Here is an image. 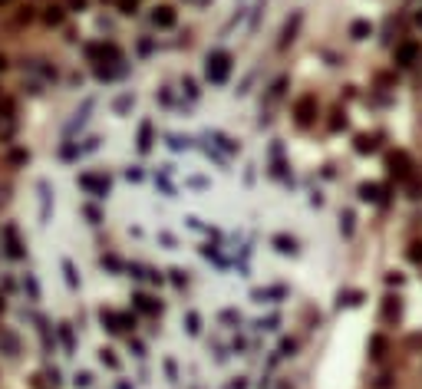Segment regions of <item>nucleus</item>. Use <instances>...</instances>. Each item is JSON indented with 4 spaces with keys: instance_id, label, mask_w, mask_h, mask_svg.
I'll use <instances>...</instances> for the list:
<instances>
[{
    "instance_id": "19",
    "label": "nucleus",
    "mask_w": 422,
    "mask_h": 389,
    "mask_svg": "<svg viewBox=\"0 0 422 389\" xmlns=\"http://www.w3.org/2000/svg\"><path fill=\"white\" fill-rule=\"evenodd\" d=\"M63 274H66L69 290H76V287H80V277H76V264H73V261H63Z\"/></svg>"
},
{
    "instance_id": "15",
    "label": "nucleus",
    "mask_w": 422,
    "mask_h": 389,
    "mask_svg": "<svg viewBox=\"0 0 422 389\" xmlns=\"http://www.w3.org/2000/svg\"><path fill=\"white\" fill-rule=\"evenodd\" d=\"M386 346H389V343H386L383 333L370 337V356H373V359H383V356H386Z\"/></svg>"
},
{
    "instance_id": "23",
    "label": "nucleus",
    "mask_w": 422,
    "mask_h": 389,
    "mask_svg": "<svg viewBox=\"0 0 422 389\" xmlns=\"http://www.w3.org/2000/svg\"><path fill=\"white\" fill-rule=\"evenodd\" d=\"M43 20H46V23H50V26H56V23H63V7H46Z\"/></svg>"
},
{
    "instance_id": "34",
    "label": "nucleus",
    "mask_w": 422,
    "mask_h": 389,
    "mask_svg": "<svg viewBox=\"0 0 422 389\" xmlns=\"http://www.w3.org/2000/svg\"><path fill=\"white\" fill-rule=\"evenodd\" d=\"M409 194H412V198H419V194H422V182H416V178H409Z\"/></svg>"
},
{
    "instance_id": "41",
    "label": "nucleus",
    "mask_w": 422,
    "mask_h": 389,
    "mask_svg": "<svg viewBox=\"0 0 422 389\" xmlns=\"http://www.w3.org/2000/svg\"><path fill=\"white\" fill-rule=\"evenodd\" d=\"M0 310H4V294H0Z\"/></svg>"
},
{
    "instance_id": "38",
    "label": "nucleus",
    "mask_w": 422,
    "mask_h": 389,
    "mask_svg": "<svg viewBox=\"0 0 422 389\" xmlns=\"http://www.w3.org/2000/svg\"><path fill=\"white\" fill-rule=\"evenodd\" d=\"M116 389H132L129 383H122V379H119V383H116Z\"/></svg>"
},
{
    "instance_id": "21",
    "label": "nucleus",
    "mask_w": 422,
    "mask_h": 389,
    "mask_svg": "<svg viewBox=\"0 0 422 389\" xmlns=\"http://www.w3.org/2000/svg\"><path fill=\"white\" fill-rule=\"evenodd\" d=\"M23 287H27V294H30V300H40V284H37V277H33V274L23 277Z\"/></svg>"
},
{
    "instance_id": "16",
    "label": "nucleus",
    "mask_w": 422,
    "mask_h": 389,
    "mask_svg": "<svg viewBox=\"0 0 422 389\" xmlns=\"http://www.w3.org/2000/svg\"><path fill=\"white\" fill-rule=\"evenodd\" d=\"M271 244L277 247L280 254H294V247H297V241H294V238H287V234H274V238H271Z\"/></svg>"
},
{
    "instance_id": "30",
    "label": "nucleus",
    "mask_w": 422,
    "mask_h": 389,
    "mask_svg": "<svg viewBox=\"0 0 422 389\" xmlns=\"http://www.w3.org/2000/svg\"><path fill=\"white\" fill-rule=\"evenodd\" d=\"M93 386V373H76V389H89Z\"/></svg>"
},
{
    "instance_id": "5",
    "label": "nucleus",
    "mask_w": 422,
    "mask_h": 389,
    "mask_svg": "<svg viewBox=\"0 0 422 389\" xmlns=\"http://www.w3.org/2000/svg\"><path fill=\"white\" fill-rule=\"evenodd\" d=\"M300 23H304V13H294V17L291 20H287V23H284V30H280V50H287V46H291L294 43V40H297V30H300Z\"/></svg>"
},
{
    "instance_id": "28",
    "label": "nucleus",
    "mask_w": 422,
    "mask_h": 389,
    "mask_svg": "<svg viewBox=\"0 0 422 389\" xmlns=\"http://www.w3.org/2000/svg\"><path fill=\"white\" fill-rule=\"evenodd\" d=\"M363 300V294H360V290H350V294H340V307H343V303H350V307H353V303H360Z\"/></svg>"
},
{
    "instance_id": "33",
    "label": "nucleus",
    "mask_w": 422,
    "mask_h": 389,
    "mask_svg": "<svg viewBox=\"0 0 422 389\" xmlns=\"http://www.w3.org/2000/svg\"><path fill=\"white\" fill-rule=\"evenodd\" d=\"M280 350H284V356H294V350H297V340H284V343H280Z\"/></svg>"
},
{
    "instance_id": "26",
    "label": "nucleus",
    "mask_w": 422,
    "mask_h": 389,
    "mask_svg": "<svg viewBox=\"0 0 422 389\" xmlns=\"http://www.w3.org/2000/svg\"><path fill=\"white\" fill-rule=\"evenodd\" d=\"M406 254H409V261H412V264H422V241H412Z\"/></svg>"
},
{
    "instance_id": "20",
    "label": "nucleus",
    "mask_w": 422,
    "mask_h": 389,
    "mask_svg": "<svg viewBox=\"0 0 422 389\" xmlns=\"http://www.w3.org/2000/svg\"><path fill=\"white\" fill-rule=\"evenodd\" d=\"M60 340H63V346H66L69 353L76 350V340H73V326H69V323H60Z\"/></svg>"
},
{
    "instance_id": "18",
    "label": "nucleus",
    "mask_w": 422,
    "mask_h": 389,
    "mask_svg": "<svg viewBox=\"0 0 422 389\" xmlns=\"http://www.w3.org/2000/svg\"><path fill=\"white\" fill-rule=\"evenodd\" d=\"M353 149L360 152V155H366V152H373V149H376V138H373V135H356Z\"/></svg>"
},
{
    "instance_id": "3",
    "label": "nucleus",
    "mask_w": 422,
    "mask_h": 389,
    "mask_svg": "<svg viewBox=\"0 0 422 389\" xmlns=\"http://www.w3.org/2000/svg\"><path fill=\"white\" fill-rule=\"evenodd\" d=\"M294 119H297V126H310V122L316 119V96H300L297 102H294Z\"/></svg>"
},
{
    "instance_id": "39",
    "label": "nucleus",
    "mask_w": 422,
    "mask_h": 389,
    "mask_svg": "<svg viewBox=\"0 0 422 389\" xmlns=\"http://www.w3.org/2000/svg\"><path fill=\"white\" fill-rule=\"evenodd\" d=\"M4 69H7V57H0V73H4Z\"/></svg>"
},
{
    "instance_id": "7",
    "label": "nucleus",
    "mask_w": 422,
    "mask_h": 389,
    "mask_svg": "<svg viewBox=\"0 0 422 389\" xmlns=\"http://www.w3.org/2000/svg\"><path fill=\"white\" fill-rule=\"evenodd\" d=\"M399 317H403V303H399V297H386L383 310H379V320H383V323H396Z\"/></svg>"
},
{
    "instance_id": "8",
    "label": "nucleus",
    "mask_w": 422,
    "mask_h": 389,
    "mask_svg": "<svg viewBox=\"0 0 422 389\" xmlns=\"http://www.w3.org/2000/svg\"><path fill=\"white\" fill-rule=\"evenodd\" d=\"M152 23L159 26V30H168V26H175V7H168V4H162L152 10Z\"/></svg>"
},
{
    "instance_id": "35",
    "label": "nucleus",
    "mask_w": 422,
    "mask_h": 389,
    "mask_svg": "<svg viewBox=\"0 0 422 389\" xmlns=\"http://www.w3.org/2000/svg\"><path fill=\"white\" fill-rule=\"evenodd\" d=\"M181 86L188 89V96H192V99H195V96H198V86H195V79H185V82H181Z\"/></svg>"
},
{
    "instance_id": "42",
    "label": "nucleus",
    "mask_w": 422,
    "mask_h": 389,
    "mask_svg": "<svg viewBox=\"0 0 422 389\" xmlns=\"http://www.w3.org/2000/svg\"><path fill=\"white\" fill-rule=\"evenodd\" d=\"M0 4H10V0H0Z\"/></svg>"
},
{
    "instance_id": "4",
    "label": "nucleus",
    "mask_w": 422,
    "mask_h": 389,
    "mask_svg": "<svg viewBox=\"0 0 422 389\" xmlns=\"http://www.w3.org/2000/svg\"><path fill=\"white\" fill-rule=\"evenodd\" d=\"M76 185L86 188L89 194H96V198H102V194L109 191V178L99 175V172H86V175H80V178H76Z\"/></svg>"
},
{
    "instance_id": "31",
    "label": "nucleus",
    "mask_w": 422,
    "mask_h": 389,
    "mask_svg": "<svg viewBox=\"0 0 422 389\" xmlns=\"http://www.w3.org/2000/svg\"><path fill=\"white\" fill-rule=\"evenodd\" d=\"M136 4L139 0H119V10H122L125 17H132V13H136Z\"/></svg>"
},
{
    "instance_id": "36",
    "label": "nucleus",
    "mask_w": 422,
    "mask_h": 389,
    "mask_svg": "<svg viewBox=\"0 0 422 389\" xmlns=\"http://www.w3.org/2000/svg\"><path fill=\"white\" fill-rule=\"evenodd\" d=\"M389 383H392V376H379V379H376V386H379V389H386Z\"/></svg>"
},
{
    "instance_id": "27",
    "label": "nucleus",
    "mask_w": 422,
    "mask_h": 389,
    "mask_svg": "<svg viewBox=\"0 0 422 389\" xmlns=\"http://www.w3.org/2000/svg\"><path fill=\"white\" fill-rule=\"evenodd\" d=\"M330 129H333V132H340V129H347V116H343V113H340V109H336V113H333V119H330Z\"/></svg>"
},
{
    "instance_id": "12",
    "label": "nucleus",
    "mask_w": 422,
    "mask_h": 389,
    "mask_svg": "<svg viewBox=\"0 0 422 389\" xmlns=\"http://www.w3.org/2000/svg\"><path fill=\"white\" fill-rule=\"evenodd\" d=\"M0 346H4L7 356H17V353H20V340L13 337L10 330H0Z\"/></svg>"
},
{
    "instance_id": "17",
    "label": "nucleus",
    "mask_w": 422,
    "mask_h": 389,
    "mask_svg": "<svg viewBox=\"0 0 422 389\" xmlns=\"http://www.w3.org/2000/svg\"><path fill=\"white\" fill-rule=\"evenodd\" d=\"M360 198L363 201H383V188L373 185V182H366V185H360Z\"/></svg>"
},
{
    "instance_id": "24",
    "label": "nucleus",
    "mask_w": 422,
    "mask_h": 389,
    "mask_svg": "<svg viewBox=\"0 0 422 389\" xmlns=\"http://www.w3.org/2000/svg\"><path fill=\"white\" fill-rule=\"evenodd\" d=\"M284 89H287V76H277V79H274V86H271V99H280V96H284Z\"/></svg>"
},
{
    "instance_id": "10",
    "label": "nucleus",
    "mask_w": 422,
    "mask_h": 389,
    "mask_svg": "<svg viewBox=\"0 0 422 389\" xmlns=\"http://www.w3.org/2000/svg\"><path fill=\"white\" fill-rule=\"evenodd\" d=\"M139 152H149L152 149V119H142L139 122V138H136Z\"/></svg>"
},
{
    "instance_id": "13",
    "label": "nucleus",
    "mask_w": 422,
    "mask_h": 389,
    "mask_svg": "<svg viewBox=\"0 0 422 389\" xmlns=\"http://www.w3.org/2000/svg\"><path fill=\"white\" fill-rule=\"evenodd\" d=\"M132 300H136V307L142 310V314H159V310H162V303H155V297H145V294H136V297H132Z\"/></svg>"
},
{
    "instance_id": "25",
    "label": "nucleus",
    "mask_w": 422,
    "mask_h": 389,
    "mask_svg": "<svg viewBox=\"0 0 422 389\" xmlns=\"http://www.w3.org/2000/svg\"><path fill=\"white\" fill-rule=\"evenodd\" d=\"M353 221H356V218H353V211H343V214H340V228H343V234H353Z\"/></svg>"
},
{
    "instance_id": "40",
    "label": "nucleus",
    "mask_w": 422,
    "mask_h": 389,
    "mask_svg": "<svg viewBox=\"0 0 422 389\" xmlns=\"http://www.w3.org/2000/svg\"><path fill=\"white\" fill-rule=\"evenodd\" d=\"M416 23H419V26H422V13H416Z\"/></svg>"
},
{
    "instance_id": "2",
    "label": "nucleus",
    "mask_w": 422,
    "mask_h": 389,
    "mask_svg": "<svg viewBox=\"0 0 422 389\" xmlns=\"http://www.w3.org/2000/svg\"><path fill=\"white\" fill-rule=\"evenodd\" d=\"M386 169H389L392 178H399V182H409V178H412V158L406 155V152H392V155L386 158Z\"/></svg>"
},
{
    "instance_id": "11",
    "label": "nucleus",
    "mask_w": 422,
    "mask_h": 389,
    "mask_svg": "<svg viewBox=\"0 0 422 389\" xmlns=\"http://www.w3.org/2000/svg\"><path fill=\"white\" fill-rule=\"evenodd\" d=\"M50 208H53V201H50V185L40 182V218H43V225L50 221Z\"/></svg>"
},
{
    "instance_id": "9",
    "label": "nucleus",
    "mask_w": 422,
    "mask_h": 389,
    "mask_svg": "<svg viewBox=\"0 0 422 389\" xmlns=\"http://www.w3.org/2000/svg\"><path fill=\"white\" fill-rule=\"evenodd\" d=\"M419 43H403V46H396V63L399 66H412L419 60Z\"/></svg>"
},
{
    "instance_id": "22",
    "label": "nucleus",
    "mask_w": 422,
    "mask_h": 389,
    "mask_svg": "<svg viewBox=\"0 0 422 389\" xmlns=\"http://www.w3.org/2000/svg\"><path fill=\"white\" fill-rule=\"evenodd\" d=\"M99 359H102L106 366H109V370H122V359H119L112 350H102V353H99Z\"/></svg>"
},
{
    "instance_id": "6",
    "label": "nucleus",
    "mask_w": 422,
    "mask_h": 389,
    "mask_svg": "<svg viewBox=\"0 0 422 389\" xmlns=\"http://www.w3.org/2000/svg\"><path fill=\"white\" fill-rule=\"evenodd\" d=\"M4 244H7V254H10V258H23V241H20V234H17L13 225L4 228Z\"/></svg>"
},
{
    "instance_id": "37",
    "label": "nucleus",
    "mask_w": 422,
    "mask_h": 389,
    "mask_svg": "<svg viewBox=\"0 0 422 389\" xmlns=\"http://www.w3.org/2000/svg\"><path fill=\"white\" fill-rule=\"evenodd\" d=\"M69 7L73 10H86V0H69Z\"/></svg>"
},
{
    "instance_id": "32",
    "label": "nucleus",
    "mask_w": 422,
    "mask_h": 389,
    "mask_svg": "<svg viewBox=\"0 0 422 389\" xmlns=\"http://www.w3.org/2000/svg\"><path fill=\"white\" fill-rule=\"evenodd\" d=\"M0 116H4V119L13 116V99H0Z\"/></svg>"
},
{
    "instance_id": "1",
    "label": "nucleus",
    "mask_w": 422,
    "mask_h": 389,
    "mask_svg": "<svg viewBox=\"0 0 422 389\" xmlns=\"http://www.w3.org/2000/svg\"><path fill=\"white\" fill-rule=\"evenodd\" d=\"M205 73H208V79L215 82V86H221V82L231 76V57H228L224 50L211 53V57H208V63H205Z\"/></svg>"
},
{
    "instance_id": "14",
    "label": "nucleus",
    "mask_w": 422,
    "mask_h": 389,
    "mask_svg": "<svg viewBox=\"0 0 422 389\" xmlns=\"http://www.w3.org/2000/svg\"><path fill=\"white\" fill-rule=\"evenodd\" d=\"M370 33H373L370 20H353V23H350V37H353V40H366Z\"/></svg>"
},
{
    "instance_id": "29",
    "label": "nucleus",
    "mask_w": 422,
    "mask_h": 389,
    "mask_svg": "<svg viewBox=\"0 0 422 389\" xmlns=\"http://www.w3.org/2000/svg\"><path fill=\"white\" fill-rule=\"evenodd\" d=\"M132 102H136V99H132V93H125V96H119V99H116V106H112V109H116V113H125Z\"/></svg>"
}]
</instances>
